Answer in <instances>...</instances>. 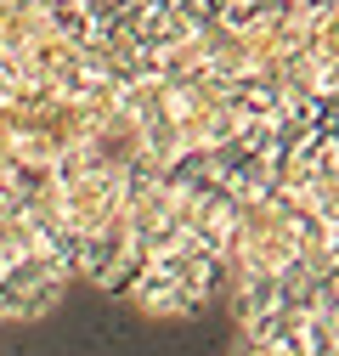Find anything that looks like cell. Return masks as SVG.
Wrapping results in <instances>:
<instances>
[{"label":"cell","mask_w":339,"mask_h":356,"mask_svg":"<svg viewBox=\"0 0 339 356\" xmlns=\"http://www.w3.org/2000/svg\"><path fill=\"white\" fill-rule=\"evenodd\" d=\"M124 300H136L142 317H158V323H170V317H192V311H198V300H192L181 283L153 277V272H142V277H136V289L124 294Z\"/></svg>","instance_id":"obj_1"}]
</instances>
